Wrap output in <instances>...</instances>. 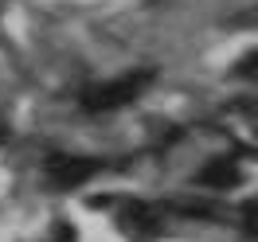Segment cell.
Segmentation results:
<instances>
[{
  "instance_id": "obj_4",
  "label": "cell",
  "mask_w": 258,
  "mask_h": 242,
  "mask_svg": "<svg viewBox=\"0 0 258 242\" xmlns=\"http://www.w3.org/2000/svg\"><path fill=\"white\" fill-rule=\"evenodd\" d=\"M235 70H239V74H258V51H250V55L235 66Z\"/></svg>"
},
{
  "instance_id": "obj_1",
  "label": "cell",
  "mask_w": 258,
  "mask_h": 242,
  "mask_svg": "<svg viewBox=\"0 0 258 242\" xmlns=\"http://www.w3.org/2000/svg\"><path fill=\"white\" fill-rule=\"evenodd\" d=\"M145 82H149V74H125V78L106 82V86H90L82 102H86V110H113V106H121L129 98H137L145 90Z\"/></svg>"
},
{
  "instance_id": "obj_3",
  "label": "cell",
  "mask_w": 258,
  "mask_h": 242,
  "mask_svg": "<svg viewBox=\"0 0 258 242\" xmlns=\"http://www.w3.org/2000/svg\"><path fill=\"white\" fill-rule=\"evenodd\" d=\"M204 184H211V188H231V184H239V168L227 160H215L204 168Z\"/></svg>"
},
{
  "instance_id": "obj_2",
  "label": "cell",
  "mask_w": 258,
  "mask_h": 242,
  "mask_svg": "<svg viewBox=\"0 0 258 242\" xmlns=\"http://www.w3.org/2000/svg\"><path fill=\"white\" fill-rule=\"evenodd\" d=\"M102 168L98 160H86V156H51L47 160V176L59 184V188H75L82 180H90Z\"/></svg>"
},
{
  "instance_id": "obj_5",
  "label": "cell",
  "mask_w": 258,
  "mask_h": 242,
  "mask_svg": "<svg viewBox=\"0 0 258 242\" xmlns=\"http://www.w3.org/2000/svg\"><path fill=\"white\" fill-rule=\"evenodd\" d=\"M55 242H75V226L59 223V226H55Z\"/></svg>"
}]
</instances>
